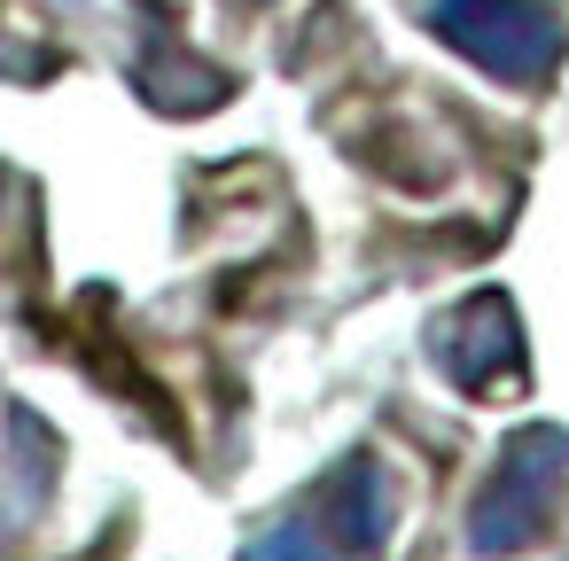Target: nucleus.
<instances>
[{
    "label": "nucleus",
    "mask_w": 569,
    "mask_h": 561,
    "mask_svg": "<svg viewBox=\"0 0 569 561\" xmlns=\"http://www.w3.org/2000/svg\"><path fill=\"white\" fill-rule=\"evenodd\" d=\"M569 475V437L561 429H515L499 444V468L491 483L476 491L468 507V553L483 561H507V553H530L553 522V491Z\"/></svg>",
    "instance_id": "1"
},
{
    "label": "nucleus",
    "mask_w": 569,
    "mask_h": 561,
    "mask_svg": "<svg viewBox=\"0 0 569 561\" xmlns=\"http://www.w3.org/2000/svg\"><path fill=\"white\" fill-rule=\"evenodd\" d=\"M421 24L499 87H538L561 63V17L546 0H421Z\"/></svg>",
    "instance_id": "2"
},
{
    "label": "nucleus",
    "mask_w": 569,
    "mask_h": 561,
    "mask_svg": "<svg viewBox=\"0 0 569 561\" xmlns=\"http://www.w3.org/2000/svg\"><path fill=\"white\" fill-rule=\"evenodd\" d=\"M429 359L452 390L468 398H491V390H515L522 382V335H515V304L507 297H468L452 304L437 328H429Z\"/></svg>",
    "instance_id": "3"
},
{
    "label": "nucleus",
    "mask_w": 569,
    "mask_h": 561,
    "mask_svg": "<svg viewBox=\"0 0 569 561\" xmlns=\"http://www.w3.org/2000/svg\"><path fill=\"white\" fill-rule=\"evenodd\" d=\"M305 514L328 530L336 553L375 561V553L390 545V475H382V460H375V452H351L343 468H328V475L312 483Z\"/></svg>",
    "instance_id": "4"
},
{
    "label": "nucleus",
    "mask_w": 569,
    "mask_h": 561,
    "mask_svg": "<svg viewBox=\"0 0 569 561\" xmlns=\"http://www.w3.org/2000/svg\"><path fill=\"white\" fill-rule=\"evenodd\" d=\"M242 561H351V553H336L328 530H320L312 514H289V522H273L266 538H250Z\"/></svg>",
    "instance_id": "5"
},
{
    "label": "nucleus",
    "mask_w": 569,
    "mask_h": 561,
    "mask_svg": "<svg viewBox=\"0 0 569 561\" xmlns=\"http://www.w3.org/2000/svg\"><path fill=\"white\" fill-rule=\"evenodd\" d=\"M242 9H266V0H242Z\"/></svg>",
    "instance_id": "6"
},
{
    "label": "nucleus",
    "mask_w": 569,
    "mask_h": 561,
    "mask_svg": "<svg viewBox=\"0 0 569 561\" xmlns=\"http://www.w3.org/2000/svg\"><path fill=\"white\" fill-rule=\"evenodd\" d=\"M0 188H9V180H0Z\"/></svg>",
    "instance_id": "7"
}]
</instances>
